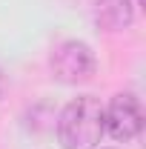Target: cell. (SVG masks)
<instances>
[{
  "mask_svg": "<svg viewBox=\"0 0 146 149\" xmlns=\"http://www.w3.org/2000/svg\"><path fill=\"white\" fill-rule=\"evenodd\" d=\"M135 3H138V6H140V3H143V0H135Z\"/></svg>",
  "mask_w": 146,
  "mask_h": 149,
  "instance_id": "cell-6",
  "label": "cell"
},
{
  "mask_svg": "<svg viewBox=\"0 0 146 149\" xmlns=\"http://www.w3.org/2000/svg\"><path fill=\"white\" fill-rule=\"evenodd\" d=\"M103 132V106L92 95L74 97L57 118V141L63 149H95Z\"/></svg>",
  "mask_w": 146,
  "mask_h": 149,
  "instance_id": "cell-1",
  "label": "cell"
},
{
  "mask_svg": "<svg viewBox=\"0 0 146 149\" xmlns=\"http://www.w3.org/2000/svg\"><path fill=\"white\" fill-rule=\"evenodd\" d=\"M95 17L106 32H123L135 17V6L132 0H97Z\"/></svg>",
  "mask_w": 146,
  "mask_h": 149,
  "instance_id": "cell-4",
  "label": "cell"
},
{
  "mask_svg": "<svg viewBox=\"0 0 146 149\" xmlns=\"http://www.w3.org/2000/svg\"><path fill=\"white\" fill-rule=\"evenodd\" d=\"M6 95V74H3V69H0V97Z\"/></svg>",
  "mask_w": 146,
  "mask_h": 149,
  "instance_id": "cell-5",
  "label": "cell"
},
{
  "mask_svg": "<svg viewBox=\"0 0 146 149\" xmlns=\"http://www.w3.org/2000/svg\"><path fill=\"white\" fill-rule=\"evenodd\" d=\"M95 66V52L83 40H63L52 52V72L60 83H86Z\"/></svg>",
  "mask_w": 146,
  "mask_h": 149,
  "instance_id": "cell-2",
  "label": "cell"
},
{
  "mask_svg": "<svg viewBox=\"0 0 146 149\" xmlns=\"http://www.w3.org/2000/svg\"><path fill=\"white\" fill-rule=\"evenodd\" d=\"M103 129L115 141H132L143 129V109L135 95H115L112 103L103 109Z\"/></svg>",
  "mask_w": 146,
  "mask_h": 149,
  "instance_id": "cell-3",
  "label": "cell"
}]
</instances>
